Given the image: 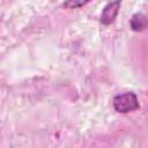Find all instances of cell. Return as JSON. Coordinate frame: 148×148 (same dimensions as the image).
Returning <instances> with one entry per match:
<instances>
[{
  "label": "cell",
  "instance_id": "1",
  "mask_svg": "<svg viewBox=\"0 0 148 148\" xmlns=\"http://www.w3.org/2000/svg\"><path fill=\"white\" fill-rule=\"evenodd\" d=\"M112 105H113V109L119 113H128L140 108L138 96L132 91L114 96L112 101Z\"/></svg>",
  "mask_w": 148,
  "mask_h": 148
},
{
  "label": "cell",
  "instance_id": "2",
  "mask_svg": "<svg viewBox=\"0 0 148 148\" xmlns=\"http://www.w3.org/2000/svg\"><path fill=\"white\" fill-rule=\"evenodd\" d=\"M120 5H121V0H113V1H110L109 3H106L101 13L99 22L104 25H110L111 23H113V21L116 20V17L119 13Z\"/></svg>",
  "mask_w": 148,
  "mask_h": 148
},
{
  "label": "cell",
  "instance_id": "3",
  "mask_svg": "<svg viewBox=\"0 0 148 148\" xmlns=\"http://www.w3.org/2000/svg\"><path fill=\"white\" fill-rule=\"evenodd\" d=\"M130 24H131V29L133 31H138L139 32V31H142V30L146 29L147 18L142 13H135L131 18Z\"/></svg>",
  "mask_w": 148,
  "mask_h": 148
},
{
  "label": "cell",
  "instance_id": "4",
  "mask_svg": "<svg viewBox=\"0 0 148 148\" xmlns=\"http://www.w3.org/2000/svg\"><path fill=\"white\" fill-rule=\"evenodd\" d=\"M91 0H65L62 2V8L65 9H76L86 6Z\"/></svg>",
  "mask_w": 148,
  "mask_h": 148
}]
</instances>
